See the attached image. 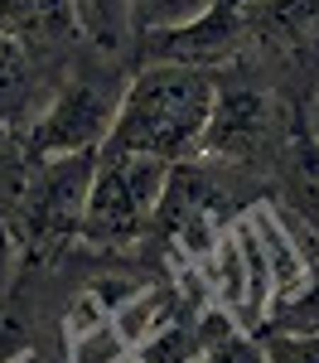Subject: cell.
I'll return each instance as SVG.
<instances>
[{
  "instance_id": "5bb4252c",
  "label": "cell",
  "mask_w": 319,
  "mask_h": 363,
  "mask_svg": "<svg viewBox=\"0 0 319 363\" xmlns=\"http://www.w3.org/2000/svg\"><path fill=\"white\" fill-rule=\"evenodd\" d=\"M266 339V354L271 363H319V335H286V330H271Z\"/></svg>"
},
{
  "instance_id": "e0dca14e",
  "label": "cell",
  "mask_w": 319,
  "mask_h": 363,
  "mask_svg": "<svg viewBox=\"0 0 319 363\" xmlns=\"http://www.w3.org/2000/svg\"><path fill=\"white\" fill-rule=\"evenodd\" d=\"M116 363H136V359H116Z\"/></svg>"
},
{
  "instance_id": "9c48e42d",
  "label": "cell",
  "mask_w": 319,
  "mask_h": 363,
  "mask_svg": "<svg viewBox=\"0 0 319 363\" xmlns=\"http://www.w3.org/2000/svg\"><path fill=\"white\" fill-rule=\"evenodd\" d=\"M271 184L281 194V208L319 233V136L295 131L271 165Z\"/></svg>"
},
{
  "instance_id": "8992f818",
  "label": "cell",
  "mask_w": 319,
  "mask_h": 363,
  "mask_svg": "<svg viewBox=\"0 0 319 363\" xmlns=\"http://www.w3.org/2000/svg\"><path fill=\"white\" fill-rule=\"evenodd\" d=\"M247 49V0H218L194 25L160 29L136 39L141 63H199V68H228Z\"/></svg>"
},
{
  "instance_id": "7a4b0ae2",
  "label": "cell",
  "mask_w": 319,
  "mask_h": 363,
  "mask_svg": "<svg viewBox=\"0 0 319 363\" xmlns=\"http://www.w3.org/2000/svg\"><path fill=\"white\" fill-rule=\"evenodd\" d=\"M131 73L102 49L87 44L58 78L54 97L39 107V116L15 136V150L25 160H58V155H92L112 140L116 112L126 97Z\"/></svg>"
},
{
  "instance_id": "3957f363",
  "label": "cell",
  "mask_w": 319,
  "mask_h": 363,
  "mask_svg": "<svg viewBox=\"0 0 319 363\" xmlns=\"http://www.w3.org/2000/svg\"><path fill=\"white\" fill-rule=\"evenodd\" d=\"M97 174L92 155H58V160H25L5 203V228L15 233L25 262H54L73 242H83V213Z\"/></svg>"
},
{
  "instance_id": "ba28073f",
  "label": "cell",
  "mask_w": 319,
  "mask_h": 363,
  "mask_svg": "<svg viewBox=\"0 0 319 363\" xmlns=\"http://www.w3.org/2000/svg\"><path fill=\"white\" fill-rule=\"evenodd\" d=\"M0 34L20 39L49 63H73L87 49L73 0H0Z\"/></svg>"
},
{
  "instance_id": "8fae6325",
  "label": "cell",
  "mask_w": 319,
  "mask_h": 363,
  "mask_svg": "<svg viewBox=\"0 0 319 363\" xmlns=\"http://www.w3.org/2000/svg\"><path fill=\"white\" fill-rule=\"evenodd\" d=\"M39 339V301L25 291V281H15L0 296V363H25Z\"/></svg>"
},
{
  "instance_id": "7c38bea8",
  "label": "cell",
  "mask_w": 319,
  "mask_h": 363,
  "mask_svg": "<svg viewBox=\"0 0 319 363\" xmlns=\"http://www.w3.org/2000/svg\"><path fill=\"white\" fill-rule=\"evenodd\" d=\"M213 5H218V0H136V39H141V34H160V29L194 25Z\"/></svg>"
},
{
  "instance_id": "277c9868",
  "label": "cell",
  "mask_w": 319,
  "mask_h": 363,
  "mask_svg": "<svg viewBox=\"0 0 319 363\" xmlns=\"http://www.w3.org/2000/svg\"><path fill=\"white\" fill-rule=\"evenodd\" d=\"M170 174H174L170 160L102 145L97 150V174H92V194H87V213H83V247L116 252V247L141 242L160 218Z\"/></svg>"
},
{
  "instance_id": "52a82bcc",
  "label": "cell",
  "mask_w": 319,
  "mask_h": 363,
  "mask_svg": "<svg viewBox=\"0 0 319 363\" xmlns=\"http://www.w3.org/2000/svg\"><path fill=\"white\" fill-rule=\"evenodd\" d=\"M63 68L68 63H49L34 49H25L20 39L0 34V136L15 140L39 116V107L54 97Z\"/></svg>"
},
{
  "instance_id": "4fadbf2b",
  "label": "cell",
  "mask_w": 319,
  "mask_h": 363,
  "mask_svg": "<svg viewBox=\"0 0 319 363\" xmlns=\"http://www.w3.org/2000/svg\"><path fill=\"white\" fill-rule=\"evenodd\" d=\"M194 363H271V354H266V339L247 335V330H228L223 339H213Z\"/></svg>"
},
{
  "instance_id": "30bf717a",
  "label": "cell",
  "mask_w": 319,
  "mask_h": 363,
  "mask_svg": "<svg viewBox=\"0 0 319 363\" xmlns=\"http://www.w3.org/2000/svg\"><path fill=\"white\" fill-rule=\"evenodd\" d=\"M78 10V29L92 49L121 58L136 49V0H73Z\"/></svg>"
},
{
  "instance_id": "2e32d148",
  "label": "cell",
  "mask_w": 319,
  "mask_h": 363,
  "mask_svg": "<svg viewBox=\"0 0 319 363\" xmlns=\"http://www.w3.org/2000/svg\"><path fill=\"white\" fill-rule=\"evenodd\" d=\"M20 262H25V257H20V242H15V233L0 223V296L15 286V277H20L15 267H20Z\"/></svg>"
},
{
  "instance_id": "6da1fadb",
  "label": "cell",
  "mask_w": 319,
  "mask_h": 363,
  "mask_svg": "<svg viewBox=\"0 0 319 363\" xmlns=\"http://www.w3.org/2000/svg\"><path fill=\"white\" fill-rule=\"evenodd\" d=\"M218 107V68L199 63H136L112 140L116 150H136L155 160H199Z\"/></svg>"
},
{
  "instance_id": "5b68a950",
  "label": "cell",
  "mask_w": 319,
  "mask_h": 363,
  "mask_svg": "<svg viewBox=\"0 0 319 363\" xmlns=\"http://www.w3.org/2000/svg\"><path fill=\"white\" fill-rule=\"evenodd\" d=\"M290 136H295V126L286 116L281 87L266 73L247 68V63L218 68V107H213V126H208V140H203L208 160L271 169Z\"/></svg>"
},
{
  "instance_id": "9a60e30c",
  "label": "cell",
  "mask_w": 319,
  "mask_h": 363,
  "mask_svg": "<svg viewBox=\"0 0 319 363\" xmlns=\"http://www.w3.org/2000/svg\"><path fill=\"white\" fill-rule=\"evenodd\" d=\"M15 174H20V150H15L10 136H0V223H5V203H10V189H15Z\"/></svg>"
}]
</instances>
